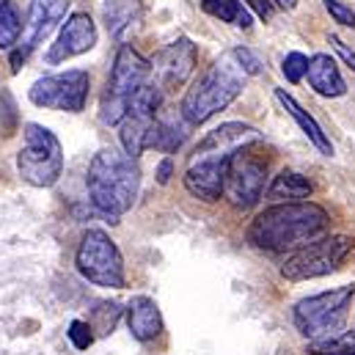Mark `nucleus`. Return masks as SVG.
I'll list each match as a JSON object with an SVG mask.
<instances>
[{"instance_id": "f257e3e1", "label": "nucleus", "mask_w": 355, "mask_h": 355, "mask_svg": "<svg viewBox=\"0 0 355 355\" xmlns=\"http://www.w3.org/2000/svg\"><path fill=\"white\" fill-rule=\"evenodd\" d=\"M257 141H262L259 130L251 124H243V121H229V124H220L212 132H207L204 141L190 155L187 168H184L187 193L201 198V201L220 198L232 157L240 149L254 146Z\"/></svg>"}, {"instance_id": "f03ea898", "label": "nucleus", "mask_w": 355, "mask_h": 355, "mask_svg": "<svg viewBox=\"0 0 355 355\" xmlns=\"http://www.w3.org/2000/svg\"><path fill=\"white\" fill-rule=\"evenodd\" d=\"M328 229V212L314 201H286L259 212L248 229L251 245L262 251H295Z\"/></svg>"}, {"instance_id": "7ed1b4c3", "label": "nucleus", "mask_w": 355, "mask_h": 355, "mask_svg": "<svg viewBox=\"0 0 355 355\" xmlns=\"http://www.w3.org/2000/svg\"><path fill=\"white\" fill-rule=\"evenodd\" d=\"M89 196L94 209L107 218L110 223H119L124 212L132 209L138 190H141V168L135 157L127 152H119L113 146L99 149L89 166Z\"/></svg>"}, {"instance_id": "20e7f679", "label": "nucleus", "mask_w": 355, "mask_h": 355, "mask_svg": "<svg viewBox=\"0 0 355 355\" xmlns=\"http://www.w3.org/2000/svg\"><path fill=\"white\" fill-rule=\"evenodd\" d=\"M245 69L240 67L234 50L220 55L182 99V116L190 124H204L215 113L226 110L245 89Z\"/></svg>"}, {"instance_id": "39448f33", "label": "nucleus", "mask_w": 355, "mask_h": 355, "mask_svg": "<svg viewBox=\"0 0 355 355\" xmlns=\"http://www.w3.org/2000/svg\"><path fill=\"white\" fill-rule=\"evenodd\" d=\"M355 297V284L336 286L331 292H320L311 297H303L295 306V325L306 339H325L345 331L347 309Z\"/></svg>"}, {"instance_id": "423d86ee", "label": "nucleus", "mask_w": 355, "mask_h": 355, "mask_svg": "<svg viewBox=\"0 0 355 355\" xmlns=\"http://www.w3.org/2000/svg\"><path fill=\"white\" fill-rule=\"evenodd\" d=\"M17 171L33 187H53L64 171V149L53 130L25 124V146L17 155Z\"/></svg>"}, {"instance_id": "0eeeda50", "label": "nucleus", "mask_w": 355, "mask_h": 355, "mask_svg": "<svg viewBox=\"0 0 355 355\" xmlns=\"http://www.w3.org/2000/svg\"><path fill=\"white\" fill-rule=\"evenodd\" d=\"M149 72H152V64L132 44H121L119 47V53L113 58L110 78H107V91L102 96V110H99V121L102 124H119L124 119L130 94L146 83Z\"/></svg>"}, {"instance_id": "6e6552de", "label": "nucleus", "mask_w": 355, "mask_h": 355, "mask_svg": "<svg viewBox=\"0 0 355 355\" xmlns=\"http://www.w3.org/2000/svg\"><path fill=\"white\" fill-rule=\"evenodd\" d=\"M75 265L80 270V275L89 278L96 286L124 289V284H127L121 251L110 240V234H105L102 229H89L83 234V240L78 245V254H75Z\"/></svg>"}, {"instance_id": "1a4fd4ad", "label": "nucleus", "mask_w": 355, "mask_h": 355, "mask_svg": "<svg viewBox=\"0 0 355 355\" xmlns=\"http://www.w3.org/2000/svg\"><path fill=\"white\" fill-rule=\"evenodd\" d=\"M353 254V240L345 234L311 240L303 248H297L281 267V275L286 281H309L336 272L345 265V259Z\"/></svg>"}, {"instance_id": "9d476101", "label": "nucleus", "mask_w": 355, "mask_h": 355, "mask_svg": "<svg viewBox=\"0 0 355 355\" xmlns=\"http://www.w3.org/2000/svg\"><path fill=\"white\" fill-rule=\"evenodd\" d=\"M91 75L86 69H67L55 75H44L33 80L28 89V96L39 107L50 110H67V113H80L89 102Z\"/></svg>"}, {"instance_id": "9b49d317", "label": "nucleus", "mask_w": 355, "mask_h": 355, "mask_svg": "<svg viewBox=\"0 0 355 355\" xmlns=\"http://www.w3.org/2000/svg\"><path fill=\"white\" fill-rule=\"evenodd\" d=\"M265 177H267V157H257L245 146V149H240L232 157L229 171H226V182H223V190H226L229 201L237 209H248V207H254L262 198Z\"/></svg>"}, {"instance_id": "f8f14e48", "label": "nucleus", "mask_w": 355, "mask_h": 355, "mask_svg": "<svg viewBox=\"0 0 355 355\" xmlns=\"http://www.w3.org/2000/svg\"><path fill=\"white\" fill-rule=\"evenodd\" d=\"M72 0H31V8H28V19H25V28H22V36L19 42L11 47V69L17 72L28 55L55 31V25L67 17V8H69Z\"/></svg>"}, {"instance_id": "ddd939ff", "label": "nucleus", "mask_w": 355, "mask_h": 355, "mask_svg": "<svg viewBox=\"0 0 355 355\" xmlns=\"http://www.w3.org/2000/svg\"><path fill=\"white\" fill-rule=\"evenodd\" d=\"M96 44V25L91 19V14L86 11H75L72 17H67V22L61 25L55 42L47 50V64L58 67L69 58H78L83 53H89Z\"/></svg>"}, {"instance_id": "4468645a", "label": "nucleus", "mask_w": 355, "mask_h": 355, "mask_svg": "<svg viewBox=\"0 0 355 355\" xmlns=\"http://www.w3.org/2000/svg\"><path fill=\"white\" fill-rule=\"evenodd\" d=\"M196 61H198V50L187 36H179L177 42H171L155 61L163 89H179L193 75Z\"/></svg>"}, {"instance_id": "2eb2a0df", "label": "nucleus", "mask_w": 355, "mask_h": 355, "mask_svg": "<svg viewBox=\"0 0 355 355\" xmlns=\"http://www.w3.org/2000/svg\"><path fill=\"white\" fill-rule=\"evenodd\" d=\"M127 325L138 342H152L155 336H160L163 314H160V306L155 303V297H149V295L132 297L127 306Z\"/></svg>"}, {"instance_id": "dca6fc26", "label": "nucleus", "mask_w": 355, "mask_h": 355, "mask_svg": "<svg viewBox=\"0 0 355 355\" xmlns=\"http://www.w3.org/2000/svg\"><path fill=\"white\" fill-rule=\"evenodd\" d=\"M102 17L107 25V33L119 42H127L130 33L144 19V3L141 0H102Z\"/></svg>"}, {"instance_id": "f3484780", "label": "nucleus", "mask_w": 355, "mask_h": 355, "mask_svg": "<svg viewBox=\"0 0 355 355\" xmlns=\"http://www.w3.org/2000/svg\"><path fill=\"white\" fill-rule=\"evenodd\" d=\"M306 75H309L311 89L317 91L320 96H331L334 99V96H342L347 91V83H345L336 61L331 55H325V53H317L314 58H309Z\"/></svg>"}, {"instance_id": "a211bd4d", "label": "nucleus", "mask_w": 355, "mask_h": 355, "mask_svg": "<svg viewBox=\"0 0 355 355\" xmlns=\"http://www.w3.org/2000/svg\"><path fill=\"white\" fill-rule=\"evenodd\" d=\"M275 99H278V105H281V107H284V110L297 121V127L303 130V135H306V138H309V141H311L322 155H328V157H331V155H334V144L328 141V135L322 132V127H320V124H317V121H314V119H311V116L297 105V99H295L292 94H286L284 89H275Z\"/></svg>"}, {"instance_id": "6ab92c4d", "label": "nucleus", "mask_w": 355, "mask_h": 355, "mask_svg": "<svg viewBox=\"0 0 355 355\" xmlns=\"http://www.w3.org/2000/svg\"><path fill=\"white\" fill-rule=\"evenodd\" d=\"M187 119L182 121L179 116L171 119H155L152 130H149V149H160V152H177L182 141L187 138Z\"/></svg>"}, {"instance_id": "aec40b11", "label": "nucleus", "mask_w": 355, "mask_h": 355, "mask_svg": "<svg viewBox=\"0 0 355 355\" xmlns=\"http://www.w3.org/2000/svg\"><path fill=\"white\" fill-rule=\"evenodd\" d=\"M121 124V146L130 157H141L144 149H149V130L155 124V119H141V116H130L124 113V119L119 121Z\"/></svg>"}, {"instance_id": "412c9836", "label": "nucleus", "mask_w": 355, "mask_h": 355, "mask_svg": "<svg viewBox=\"0 0 355 355\" xmlns=\"http://www.w3.org/2000/svg\"><path fill=\"white\" fill-rule=\"evenodd\" d=\"M311 182L297 174V171H281L278 177L272 179L270 190H267V198L272 201H297V198H309L311 196Z\"/></svg>"}, {"instance_id": "4be33fe9", "label": "nucleus", "mask_w": 355, "mask_h": 355, "mask_svg": "<svg viewBox=\"0 0 355 355\" xmlns=\"http://www.w3.org/2000/svg\"><path fill=\"white\" fill-rule=\"evenodd\" d=\"M201 8L220 22H232L243 31L251 28V14L240 6V0H201Z\"/></svg>"}, {"instance_id": "5701e85b", "label": "nucleus", "mask_w": 355, "mask_h": 355, "mask_svg": "<svg viewBox=\"0 0 355 355\" xmlns=\"http://www.w3.org/2000/svg\"><path fill=\"white\" fill-rule=\"evenodd\" d=\"M22 36V19L11 0H0V50H11Z\"/></svg>"}, {"instance_id": "b1692460", "label": "nucleus", "mask_w": 355, "mask_h": 355, "mask_svg": "<svg viewBox=\"0 0 355 355\" xmlns=\"http://www.w3.org/2000/svg\"><path fill=\"white\" fill-rule=\"evenodd\" d=\"M311 355H347L355 353V331H342L336 336H325V339H314L309 345Z\"/></svg>"}, {"instance_id": "393cba45", "label": "nucleus", "mask_w": 355, "mask_h": 355, "mask_svg": "<svg viewBox=\"0 0 355 355\" xmlns=\"http://www.w3.org/2000/svg\"><path fill=\"white\" fill-rule=\"evenodd\" d=\"M306 69H309V58L303 53H289L284 58V67H281V72H284V78L289 83H300L303 75H306Z\"/></svg>"}, {"instance_id": "a878e982", "label": "nucleus", "mask_w": 355, "mask_h": 355, "mask_svg": "<svg viewBox=\"0 0 355 355\" xmlns=\"http://www.w3.org/2000/svg\"><path fill=\"white\" fill-rule=\"evenodd\" d=\"M91 331H94V328H91V322L75 320V322L69 325L67 336H69V342H72L78 350H89L91 345H94V334H91Z\"/></svg>"}, {"instance_id": "bb28decb", "label": "nucleus", "mask_w": 355, "mask_h": 355, "mask_svg": "<svg viewBox=\"0 0 355 355\" xmlns=\"http://www.w3.org/2000/svg\"><path fill=\"white\" fill-rule=\"evenodd\" d=\"M325 3V8H328V14L339 22V25H347V28H355V11L347 6V3H342V0H322Z\"/></svg>"}, {"instance_id": "cd10ccee", "label": "nucleus", "mask_w": 355, "mask_h": 355, "mask_svg": "<svg viewBox=\"0 0 355 355\" xmlns=\"http://www.w3.org/2000/svg\"><path fill=\"white\" fill-rule=\"evenodd\" d=\"M234 55H237L240 67L245 69V75H259V72H262V61H259L248 47H237V50H234Z\"/></svg>"}, {"instance_id": "c85d7f7f", "label": "nucleus", "mask_w": 355, "mask_h": 355, "mask_svg": "<svg viewBox=\"0 0 355 355\" xmlns=\"http://www.w3.org/2000/svg\"><path fill=\"white\" fill-rule=\"evenodd\" d=\"M331 44H334V50H336V53L345 58V64H347V67L355 72V53H353V50H350V47H347V44H345L339 36H331Z\"/></svg>"}, {"instance_id": "c756f323", "label": "nucleus", "mask_w": 355, "mask_h": 355, "mask_svg": "<svg viewBox=\"0 0 355 355\" xmlns=\"http://www.w3.org/2000/svg\"><path fill=\"white\" fill-rule=\"evenodd\" d=\"M248 8L259 17V19H270L272 17V0H245Z\"/></svg>"}, {"instance_id": "7c9ffc66", "label": "nucleus", "mask_w": 355, "mask_h": 355, "mask_svg": "<svg viewBox=\"0 0 355 355\" xmlns=\"http://www.w3.org/2000/svg\"><path fill=\"white\" fill-rule=\"evenodd\" d=\"M171 171H174V163H171V157H166V160L157 166V182L166 184V182L171 179Z\"/></svg>"}, {"instance_id": "2f4dec72", "label": "nucleus", "mask_w": 355, "mask_h": 355, "mask_svg": "<svg viewBox=\"0 0 355 355\" xmlns=\"http://www.w3.org/2000/svg\"><path fill=\"white\" fill-rule=\"evenodd\" d=\"M275 3H278L281 8H295V3H297V0H275Z\"/></svg>"}, {"instance_id": "473e14b6", "label": "nucleus", "mask_w": 355, "mask_h": 355, "mask_svg": "<svg viewBox=\"0 0 355 355\" xmlns=\"http://www.w3.org/2000/svg\"><path fill=\"white\" fill-rule=\"evenodd\" d=\"M347 355H355V353H347Z\"/></svg>"}]
</instances>
